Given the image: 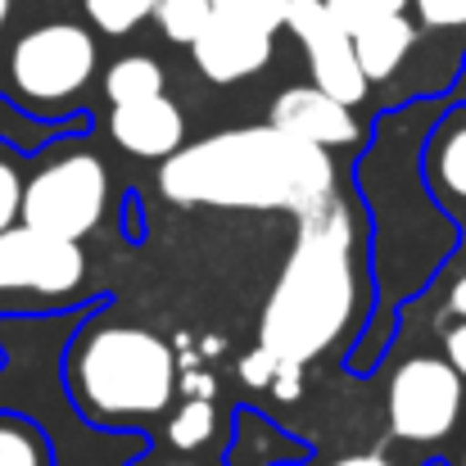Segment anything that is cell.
Here are the masks:
<instances>
[{
	"label": "cell",
	"mask_w": 466,
	"mask_h": 466,
	"mask_svg": "<svg viewBox=\"0 0 466 466\" xmlns=\"http://www.w3.org/2000/svg\"><path fill=\"white\" fill-rule=\"evenodd\" d=\"M449 304H453V312H458V317H466V277H462V281H458V286H453V295H449Z\"/></svg>",
	"instance_id": "obj_27"
},
{
	"label": "cell",
	"mask_w": 466,
	"mask_h": 466,
	"mask_svg": "<svg viewBox=\"0 0 466 466\" xmlns=\"http://www.w3.org/2000/svg\"><path fill=\"white\" fill-rule=\"evenodd\" d=\"M277 371H281V358H277V353H268L263 344H258L249 358H240V380H245V385H254V390H272Z\"/></svg>",
	"instance_id": "obj_21"
},
{
	"label": "cell",
	"mask_w": 466,
	"mask_h": 466,
	"mask_svg": "<svg viewBox=\"0 0 466 466\" xmlns=\"http://www.w3.org/2000/svg\"><path fill=\"white\" fill-rule=\"evenodd\" d=\"M213 14H218L213 0H158L155 5V18H158V27H163V36L177 41V46H195Z\"/></svg>",
	"instance_id": "obj_14"
},
{
	"label": "cell",
	"mask_w": 466,
	"mask_h": 466,
	"mask_svg": "<svg viewBox=\"0 0 466 466\" xmlns=\"http://www.w3.org/2000/svg\"><path fill=\"white\" fill-rule=\"evenodd\" d=\"M73 390L91 417H158L177 390L172 349L141 326H96L73 353Z\"/></svg>",
	"instance_id": "obj_3"
},
{
	"label": "cell",
	"mask_w": 466,
	"mask_h": 466,
	"mask_svg": "<svg viewBox=\"0 0 466 466\" xmlns=\"http://www.w3.org/2000/svg\"><path fill=\"white\" fill-rule=\"evenodd\" d=\"M435 177L449 195L466 199V127H458L444 146H440V158H435Z\"/></svg>",
	"instance_id": "obj_18"
},
{
	"label": "cell",
	"mask_w": 466,
	"mask_h": 466,
	"mask_svg": "<svg viewBox=\"0 0 466 466\" xmlns=\"http://www.w3.org/2000/svg\"><path fill=\"white\" fill-rule=\"evenodd\" d=\"M105 96H109V105H132V100L163 96V68L150 55H127L105 73Z\"/></svg>",
	"instance_id": "obj_13"
},
{
	"label": "cell",
	"mask_w": 466,
	"mask_h": 466,
	"mask_svg": "<svg viewBox=\"0 0 466 466\" xmlns=\"http://www.w3.org/2000/svg\"><path fill=\"white\" fill-rule=\"evenodd\" d=\"M82 272H86V258L77 240L50 236L27 222L0 231V290L59 299L82 286Z\"/></svg>",
	"instance_id": "obj_7"
},
{
	"label": "cell",
	"mask_w": 466,
	"mask_h": 466,
	"mask_svg": "<svg viewBox=\"0 0 466 466\" xmlns=\"http://www.w3.org/2000/svg\"><path fill=\"white\" fill-rule=\"evenodd\" d=\"M286 27H290V32L304 41V50H309L312 82H317L321 91H330L335 100L358 105L371 77L362 73L353 32H344V27L335 23V14L326 9V0H290Z\"/></svg>",
	"instance_id": "obj_8"
},
{
	"label": "cell",
	"mask_w": 466,
	"mask_h": 466,
	"mask_svg": "<svg viewBox=\"0 0 466 466\" xmlns=\"http://www.w3.org/2000/svg\"><path fill=\"white\" fill-rule=\"evenodd\" d=\"M444 349H449V362L466 376V317H462V326H453V330L444 335Z\"/></svg>",
	"instance_id": "obj_25"
},
{
	"label": "cell",
	"mask_w": 466,
	"mask_h": 466,
	"mask_svg": "<svg viewBox=\"0 0 466 466\" xmlns=\"http://www.w3.org/2000/svg\"><path fill=\"white\" fill-rule=\"evenodd\" d=\"M167 466H190V462H167Z\"/></svg>",
	"instance_id": "obj_29"
},
{
	"label": "cell",
	"mask_w": 466,
	"mask_h": 466,
	"mask_svg": "<svg viewBox=\"0 0 466 466\" xmlns=\"http://www.w3.org/2000/svg\"><path fill=\"white\" fill-rule=\"evenodd\" d=\"M403 5L408 0H326V9L335 14V23L344 32H358L371 18H380V14H403Z\"/></svg>",
	"instance_id": "obj_19"
},
{
	"label": "cell",
	"mask_w": 466,
	"mask_h": 466,
	"mask_svg": "<svg viewBox=\"0 0 466 466\" xmlns=\"http://www.w3.org/2000/svg\"><path fill=\"white\" fill-rule=\"evenodd\" d=\"M272 394H277L281 403H295V399L304 394V367L281 362V371H277V380H272Z\"/></svg>",
	"instance_id": "obj_24"
},
{
	"label": "cell",
	"mask_w": 466,
	"mask_h": 466,
	"mask_svg": "<svg viewBox=\"0 0 466 466\" xmlns=\"http://www.w3.org/2000/svg\"><path fill=\"white\" fill-rule=\"evenodd\" d=\"M426 27H462L466 23V0H412Z\"/></svg>",
	"instance_id": "obj_22"
},
{
	"label": "cell",
	"mask_w": 466,
	"mask_h": 466,
	"mask_svg": "<svg viewBox=\"0 0 466 466\" xmlns=\"http://www.w3.org/2000/svg\"><path fill=\"white\" fill-rule=\"evenodd\" d=\"M109 172L96 155H64L23 186V222L50 236L82 240L105 218Z\"/></svg>",
	"instance_id": "obj_4"
},
{
	"label": "cell",
	"mask_w": 466,
	"mask_h": 466,
	"mask_svg": "<svg viewBox=\"0 0 466 466\" xmlns=\"http://www.w3.org/2000/svg\"><path fill=\"white\" fill-rule=\"evenodd\" d=\"M353 105H344V100H335L330 91H321L317 82L312 86H290V91H281V100L272 105V123L277 127H286V132H295V137H304L312 146H353L358 141V123H353V114H349Z\"/></svg>",
	"instance_id": "obj_10"
},
{
	"label": "cell",
	"mask_w": 466,
	"mask_h": 466,
	"mask_svg": "<svg viewBox=\"0 0 466 466\" xmlns=\"http://www.w3.org/2000/svg\"><path fill=\"white\" fill-rule=\"evenodd\" d=\"M158 186L172 204H208V208H272L312 218L335 204V167L326 146L268 123L218 132L163 158Z\"/></svg>",
	"instance_id": "obj_1"
},
{
	"label": "cell",
	"mask_w": 466,
	"mask_h": 466,
	"mask_svg": "<svg viewBox=\"0 0 466 466\" xmlns=\"http://www.w3.org/2000/svg\"><path fill=\"white\" fill-rule=\"evenodd\" d=\"M91 73H96V41L77 23L32 27L9 55V77L18 96L36 105H59L77 96L91 82Z\"/></svg>",
	"instance_id": "obj_5"
},
{
	"label": "cell",
	"mask_w": 466,
	"mask_h": 466,
	"mask_svg": "<svg viewBox=\"0 0 466 466\" xmlns=\"http://www.w3.org/2000/svg\"><path fill=\"white\" fill-rule=\"evenodd\" d=\"M462 380L444 358H408L390 380V431L408 444L444 440L462 417Z\"/></svg>",
	"instance_id": "obj_6"
},
{
	"label": "cell",
	"mask_w": 466,
	"mask_h": 466,
	"mask_svg": "<svg viewBox=\"0 0 466 466\" xmlns=\"http://www.w3.org/2000/svg\"><path fill=\"white\" fill-rule=\"evenodd\" d=\"M412 41H417V27H412L403 14H380V18H371L367 27H358V32H353V46H358L362 73H367L371 82L394 77V73H399V64L408 59Z\"/></svg>",
	"instance_id": "obj_12"
},
{
	"label": "cell",
	"mask_w": 466,
	"mask_h": 466,
	"mask_svg": "<svg viewBox=\"0 0 466 466\" xmlns=\"http://www.w3.org/2000/svg\"><path fill=\"white\" fill-rule=\"evenodd\" d=\"M155 5L158 0H86V14H91V23H96L100 32L123 36V32H132L141 18H150Z\"/></svg>",
	"instance_id": "obj_16"
},
{
	"label": "cell",
	"mask_w": 466,
	"mask_h": 466,
	"mask_svg": "<svg viewBox=\"0 0 466 466\" xmlns=\"http://www.w3.org/2000/svg\"><path fill=\"white\" fill-rule=\"evenodd\" d=\"M190 50H195L199 73H204L208 82H222V86H227V82L254 77V73L272 59V32L258 27L254 18H240V14L218 9Z\"/></svg>",
	"instance_id": "obj_9"
},
{
	"label": "cell",
	"mask_w": 466,
	"mask_h": 466,
	"mask_svg": "<svg viewBox=\"0 0 466 466\" xmlns=\"http://www.w3.org/2000/svg\"><path fill=\"white\" fill-rule=\"evenodd\" d=\"M462 466H466V458H462Z\"/></svg>",
	"instance_id": "obj_30"
},
{
	"label": "cell",
	"mask_w": 466,
	"mask_h": 466,
	"mask_svg": "<svg viewBox=\"0 0 466 466\" xmlns=\"http://www.w3.org/2000/svg\"><path fill=\"white\" fill-rule=\"evenodd\" d=\"M18 213H23V181H18V172L0 158V231L14 227Z\"/></svg>",
	"instance_id": "obj_23"
},
{
	"label": "cell",
	"mask_w": 466,
	"mask_h": 466,
	"mask_svg": "<svg viewBox=\"0 0 466 466\" xmlns=\"http://www.w3.org/2000/svg\"><path fill=\"white\" fill-rule=\"evenodd\" d=\"M218 9H227V14H240V18H254L258 27H268V32H277V27H286V9H290V0H213Z\"/></svg>",
	"instance_id": "obj_20"
},
{
	"label": "cell",
	"mask_w": 466,
	"mask_h": 466,
	"mask_svg": "<svg viewBox=\"0 0 466 466\" xmlns=\"http://www.w3.org/2000/svg\"><path fill=\"white\" fill-rule=\"evenodd\" d=\"M5 14H9V0H0V23H5Z\"/></svg>",
	"instance_id": "obj_28"
},
{
	"label": "cell",
	"mask_w": 466,
	"mask_h": 466,
	"mask_svg": "<svg viewBox=\"0 0 466 466\" xmlns=\"http://www.w3.org/2000/svg\"><path fill=\"white\" fill-rule=\"evenodd\" d=\"M213 403H208V394H199V399H186L181 408H177V417L167 421V440H172V449H181V453H195L199 444H208V435H213Z\"/></svg>",
	"instance_id": "obj_15"
},
{
	"label": "cell",
	"mask_w": 466,
	"mask_h": 466,
	"mask_svg": "<svg viewBox=\"0 0 466 466\" xmlns=\"http://www.w3.org/2000/svg\"><path fill=\"white\" fill-rule=\"evenodd\" d=\"M109 137H114L118 150L137 158H172L186 141V123H181V109L167 96H150V100L114 105Z\"/></svg>",
	"instance_id": "obj_11"
},
{
	"label": "cell",
	"mask_w": 466,
	"mask_h": 466,
	"mask_svg": "<svg viewBox=\"0 0 466 466\" xmlns=\"http://www.w3.org/2000/svg\"><path fill=\"white\" fill-rule=\"evenodd\" d=\"M358 309V272H353V222L339 199L304 218L299 240L277 277V290L263 309L258 344L281 362L304 367L321 349H330Z\"/></svg>",
	"instance_id": "obj_2"
},
{
	"label": "cell",
	"mask_w": 466,
	"mask_h": 466,
	"mask_svg": "<svg viewBox=\"0 0 466 466\" xmlns=\"http://www.w3.org/2000/svg\"><path fill=\"white\" fill-rule=\"evenodd\" d=\"M335 466H394V462L380 458V453H353V458H339Z\"/></svg>",
	"instance_id": "obj_26"
},
{
	"label": "cell",
	"mask_w": 466,
	"mask_h": 466,
	"mask_svg": "<svg viewBox=\"0 0 466 466\" xmlns=\"http://www.w3.org/2000/svg\"><path fill=\"white\" fill-rule=\"evenodd\" d=\"M0 466H46V444L27 426L0 421Z\"/></svg>",
	"instance_id": "obj_17"
}]
</instances>
